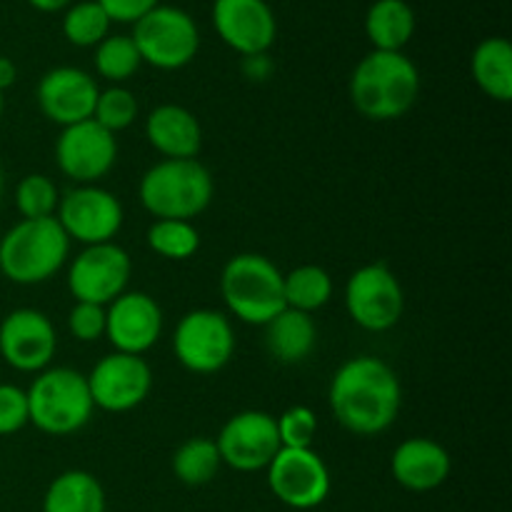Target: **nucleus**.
Instances as JSON below:
<instances>
[{"mask_svg": "<svg viewBox=\"0 0 512 512\" xmlns=\"http://www.w3.org/2000/svg\"><path fill=\"white\" fill-rule=\"evenodd\" d=\"M330 410L348 433L375 438L398 420L403 388L385 360L358 355L338 368L330 380Z\"/></svg>", "mask_w": 512, "mask_h": 512, "instance_id": "1", "label": "nucleus"}, {"mask_svg": "<svg viewBox=\"0 0 512 512\" xmlns=\"http://www.w3.org/2000/svg\"><path fill=\"white\" fill-rule=\"evenodd\" d=\"M420 73L405 53L373 50L350 75V100L363 118L375 123L398 120L415 105Z\"/></svg>", "mask_w": 512, "mask_h": 512, "instance_id": "2", "label": "nucleus"}, {"mask_svg": "<svg viewBox=\"0 0 512 512\" xmlns=\"http://www.w3.org/2000/svg\"><path fill=\"white\" fill-rule=\"evenodd\" d=\"M213 175L193 160H160L140 178V203L155 220L198 218L213 203Z\"/></svg>", "mask_w": 512, "mask_h": 512, "instance_id": "3", "label": "nucleus"}, {"mask_svg": "<svg viewBox=\"0 0 512 512\" xmlns=\"http://www.w3.org/2000/svg\"><path fill=\"white\" fill-rule=\"evenodd\" d=\"M70 255V238L55 218L20 220L0 238V273L18 285L53 278Z\"/></svg>", "mask_w": 512, "mask_h": 512, "instance_id": "4", "label": "nucleus"}, {"mask_svg": "<svg viewBox=\"0 0 512 512\" xmlns=\"http://www.w3.org/2000/svg\"><path fill=\"white\" fill-rule=\"evenodd\" d=\"M28 423L40 433L63 438L83 430L93 418V398L88 380L73 368H45L25 390Z\"/></svg>", "mask_w": 512, "mask_h": 512, "instance_id": "5", "label": "nucleus"}, {"mask_svg": "<svg viewBox=\"0 0 512 512\" xmlns=\"http://www.w3.org/2000/svg\"><path fill=\"white\" fill-rule=\"evenodd\" d=\"M220 293L230 313L248 325L263 328L285 310L283 273L260 253L230 258L220 273Z\"/></svg>", "mask_w": 512, "mask_h": 512, "instance_id": "6", "label": "nucleus"}, {"mask_svg": "<svg viewBox=\"0 0 512 512\" xmlns=\"http://www.w3.org/2000/svg\"><path fill=\"white\" fill-rule=\"evenodd\" d=\"M133 43L140 60L158 70H180L198 55L200 30L188 10L158 5L133 25Z\"/></svg>", "mask_w": 512, "mask_h": 512, "instance_id": "7", "label": "nucleus"}, {"mask_svg": "<svg viewBox=\"0 0 512 512\" xmlns=\"http://www.w3.org/2000/svg\"><path fill=\"white\" fill-rule=\"evenodd\" d=\"M173 350L178 363L190 373H220L233 360L235 330L218 310H190L175 325Z\"/></svg>", "mask_w": 512, "mask_h": 512, "instance_id": "8", "label": "nucleus"}, {"mask_svg": "<svg viewBox=\"0 0 512 512\" xmlns=\"http://www.w3.org/2000/svg\"><path fill=\"white\" fill-rule=\"evenodd\" d=\"M345 310L368 333H385L403 318L405 293L398 275L385 263H368L345 283Z\"/></svg>", "mask_w": 512, "mask_h": 512, "instance_id": "9", "label": "nucleus"}, {"mask_svg": "<svg viewBox=\"0 0 512 512\" xmlns=\"http://www.w3.org/2000/svg\"><path fill=\"white\" fill-rule=\"evenodd\" d=\"M123 203L110 190L100 185H78L60 198L55 220L70 243L103 245L113 243L115 235L123 228Z\"/></svg>", "mask_w": 512, "mask_h": 512, "instance_id": "10", "label": "nucleus"}, {"mask_svg": "<svg viewBox=\"0 0 512 512\" xmlns=\"http://www.w3.org/2000/svg\"><path fill=\"white\" fill-rule=\"evenodd\" d=\"M275 498L293 510H313L330 495V470L313 448H280L268 465Z\"/></svg>", "mask_w": 512, "mask_h": 512, "instance_id": "11", "label": "nucleus"}, {"mask_svg": "<svg viewBox=\"0 0 512 512\" xmlns=\"http://www.w3.org/2000/svg\"><path fill=\"white\" fill-rule=\"evenodd\" d=\"M133 263L120 245H88L68 270V288L78 303L110 305L128 290Z\"/></svg>", "mask_w": 512, "mask_h": 512, "instance_id": "12", "label": "nucleus"}, {"mask_svg": "<svg viewBox=\"0 0 512 512\" xmlns=\"http://www.w3.org/2000/svg\"><path fill=\"white\" fill-rule=\"evenodd\" d=\"M118 143L93 118L68 125L55 140V163L60 173L78 185H95L113 170Z\"/></svg>", "mask_w": 512, "mask_h": 512, "instance_id": "13", "label": "nucleus"}, {"mask_svg": "<svg viewBox=\"0 0 512 512\" xmlns=\"http://www.w3.org/2000/svg\"><path fill=\"white\" fill-rule=\"evenodd\" d=\"M218 453L223 465L238 473H258L280 453V435L275 418L263 410H243L233 415L220 430Z\"/></svg>", "mask_w": 512, "mask_h": 512, "instance_id": "14", "label": "nucleus"}, {"mask_svg": "<svg viewBox=\"0 0 512 512\" xmlns=\"http://www.w3.org/2000/svg\"><path fill=\"white\" fill-rule=\"evenodd\" d=\"M85 380L95 408L105 413H128L150 395L153 370L143 355L110 353L95 363Z\"/></svg>", "mask_w": 512, "mask_h": 512, "instance_id": "15", "label": "nucleus"}, {"mask_svg": "<svg viewBox=\"0 0 512 512\" xmlns=\"http://www.w3.org/2000/svg\"><path fill=\"white\" fill-rule=\"evenodd\" d=\"M58 350V335L45 313L18 308L0 323V358L18 373H43Z\"/></svg>", "mask_w": 512, "mask_h": 512, "instance_id": "16", "label": "nucleus"}, {"mask_svg": "<svg viewBox=\"0 0 512 512\" xmlns=\"http://www.w3.org/2000/svg\"><path fill=\"white\" fill-rule=\"evenodd\" d=\"M163 310L140 290H125L105 305V338L115 353L145 355L163 335Z\"/></svg>", "mask_w": 512, "mask_h": 512, "instance_id": "17", "label": "nucleus"}, {"mask_svg": "<svg viewBox=\"0 0 512 512\" xmlns=\"http://www.w3.org/2000/svg\"><path fill=\"white\" fill-rule=\"evenodd\" d=\"M213 25L220 40L245 58L268 53L278 35L273 8L265 0H215Z\"/></svg>", "mask_w": 512, "mask_h": 512, "instance_id": "18", "label": "nucleus"}, {"mask_svg": "<svg viewBox=\"0 0 512 512\" xmlns=\"http://www.w3.org/2000/svg\"><path fill=\"white\" fill-rule=\"evenodd\" d=\"M98 93L93 75L73 65H58L40 78L38 108L50 123L68 128L93 118Z\"/></svg>", "mask_w": 512, "mask_h": 512, "instance_id": "19", "label": "nucleus"}, {"mask_svg": "<svg viewBox=\"0 0 512 512\" xmlns=\"http://www.w3.org/2000/svg\"><path fill=\"white\" fill-rule=\"evenodd\" d=\"M390 470L400 488L410 493L438 490L453 470V458L440 443L430 438H410L395 448Z\"/></svg>", "mask_w": 512, "mask_h": 512, "instance_id": "20", "label": "nucleus"}, {"mask_svg": "<svg viewBox=\"0 0 512 512\" xmlns=\"http://www.w3.org/2000/svg\"><path fill=\"white\" fill-rule=\"evenodd\" d=\"M145 138L165 160H193L203 148V128L183 105L165 103L145 118Z\"/></svg>", "mask_w": 512, "mask_h": 512, "instance_id": "21", "label": "nucleus"}, {"mask_svg": "<svg viewBox=\"0 0 512 512\" xmlns=\"http://www.w3.org/2000/svg\"><path fill=\"white\" fill-rule=\"evenodd\" d=\"M265 328V348L278 363L298 365L313 353L318 328H315L313 315L300 313V310L285 308L270 320Z\"/></svg>", "mask_w": 512, "mask_h": 512, "instance_id": "22", "label": "nucleus"}, {"mask_svg": "<svg viewBox=\"0 0 512 512\" xmlns=\"http://www.w3.org/2000/svg\"><path fill=\"white\" fill-rule=\"evenodd\" d=\"M43 512H105V490L88 470H65L43 495Z\"/></svg>", "mask_w": 512, "mask_h": 512, "instance_id": "23", "label": "nucleus"}, {"mask_svg": "<svg viewBox=\"0 0 512 512\" xmlns=\"http://www.w3.org/2000/svg\"><path fill=\"white\" fill-rule=\"evenodd\" d=\"M365 35L375 50L403 53L415 35V13L405 0H375L365 15Z\"/></svg>", "mask_w": 512, "mask_h": 512, "instance_id": "24", "label": "nucleus"}, {"mask_svg": "<svg viewBox=\"0 0 512 512\" xmlns=\"http://www.w3.org/2000/svg\"><path fill=\"white\" fill-rule=\"evenodd\" d=\"M470 70L488 98L498 103H510L512 100V48L505 38H485L478 48L473 50Z\"/></svg>", "mask_w": 512, "mask_h": 512, "instance_id": "25", "label": "nucleus"}, {"mask_svg": "<svg viewBox=\"0 0 512 512\" xmlns=\"http://www.w3.org/2000/svg\"><path fill=\"white\" fill-rule=\"evenodd\" d=\"M283 293L285 308L313 315L333 298V278L320 265H298L288 275H283Z\"/></svg>", "mask_w": 512, "mask_h": 512, "instance_id": "26", "label": "nucleus"}, {"mask_svg": "<svg viewBox=\"0 0 512 512\" xmlns=\"http://www.w3.org/2000/svg\"><path fill=\"white\" fill-rule=\"evenodd\" d=\"M220 460L218 445L210 438H190L175 450L173 455V473L188 488H200L215 480L218 475Z\"/></svg>", "mask_w": 512, "mask_h": 512, "instance_id": "27", "label": "nucleus"}, {"mask_svg": "<svg viewBox=\"0 0 512 512\" xmlns=\"http://www.w3.org/2000/svg\"><path fill=\"white\" fill-rule=\"evenodd\" d=\"M110 18L100 8L98 0H80L70 3L63 15V35L68 43L78 48H95L100 40L108 38Z\"/></svg>", "mask_w": 512, "mask_h": 512, "instance_id": "28", "label": "nucleus"}, {"mask_svg": "<svg viewBox=\"0 0 512 512\" xmlns=\"http://www.w3.org/2000/svg\"><path fill=\"white\" fill-rule=\"evenodd\" d=\"M140 65H143V60H140V53L130 35H108L95 45V70H98L100 78L110 80L113 85L133 78Z\"/></svg>", "mask_w": 512, "mask_h": 512, "instance_id": "29", "label": "nucleus"}, {"mask_svg": "<svg viewBox=\"0 0 512 512\" xmlns=\"http://www.w3.org/2000/svg\"><path fill=\"white\" fill-rule=\"evenodd\" d=\"M148 245L165 260H188L198 253L200 233L190 220H155L148 228Z\"/></svg>", "mask_w": 512, "mask_h": 512, "instance_id": "30", "label": "nucleus"}, {"mask_svg": "<svg viewBox=\"0 0 512 512\" xmlns=\"http://www.w3.org/2000/svg\"><path fill=\"white\" fill-rule=\"evenodd\" d=\"M58 203L60 193L48 175H25V178L15 185V208L23 215V220L55 218Z\"/></svg>", "mask_w": 512, "mask_h": 512, "instance_id": "31", "label": "nucleus"}, {"mask_svg": "<svg viewBox=\"0 0 512 512\" xmlns=\"http://www.w3.org/2000/svg\"><path fill=\"white\" fill-rule=\"evenodd\" d=\"M138 118V100L123 85H110V88L100 90L98 103H95L93 120L103 125L108 133H120V130L130 128Z\"/></svg>", "mask_w": 512, "mask_h": 512, "instance_id": "32", "label": "nucleus"}, {"mask_svg": "<svg viewBox=\"0 0 512 512\" xmlns=\"http://www.w3.org/2000/svg\"><path fill=\"white\" fill-rule=\"evenodd\" d=\"M275 425H278L283 448H313L315 433H318V418H315L308 405L288 408L280 418H275Z\"/></svg>", "mask_w": 512, "mask_h": 512, "instance_id": "33", "label": "nucleus"}, {"mask_svg": "<svg viewBox=\"0 0 512 512\" xmlns=\"http://www.w3.org/2000/svg\"><path fill=\"white\" fill-rule=\"evenodd\" d=\"M68 328L80 343H95V340L105 338V308L103 305L78 303L75 300L73 310L68 315Z\"/></svg>", "mask_w": 512, "mask_h": 512, "instance_id": "34", "label": "nucleus"}, {"mask_svg": "<svg viewBox=\"0 0 512 512\" xmlns=\"http://www.w3.org/2000/svg\"><path fill=\"white\" fill-rule=\"evenodd\" d=\"M28 425V395L23 388L0 383V435H13Z\"/></svg>", "mask_w": 512, "mask_h": 512, "instance_id": "35", "label": "nucleus"}, {"mask_svg": "<svg viewBox=\"0 0 512 512\" xmlns=\"http://www.w3.org/2000/svg\"><path fill=\"white\" fill-rule=\"evenodd\" d=\"M100 8L110 18V23H138L143 15L158 8L160 0H98Z\"/></svg>", "mask_w": 512, "mask_h": 512, "instance_id": "36", "label": "nucleus"}, {"mask_svg": "<svg viewBox=\"0 0 512 512\" xmlns=\"http://www.w3.org/2000/svg\"><path fill=\"white\" fill-rule=\"evenodd\" d=\"M15 78H18L15 63L10 58H5V55H0V93H5L15 83Z\"/></svg>", "mask_w": 512, "mask_h": 512, "instance_id": "37", "label": "nucleus"}, {"mask_svg": "<svg viewBox=\"0 0 512 512\" xmlns=\"http://www.w3.org/2000/svg\"><path fill=\"white\" fill-rule=\"evenodd\" d=\"M28 3L33 5L35 10H40V13H58V10L68 8L73 0H28Z\"/></svg>", "mask_w": 512, "mask_h": 512, "instance_id": "38", "label": "nucleus"}, {"mask_svg": "<svg viewBox=\"0 0 512 512\" xmlns=\"http://www.w3.org/2000/svg\"><path fill=\"white\" fill-rule=\"evenodd\" d=\"M3 195H5V173L3 168H0V200H3Z\"/></svg>", "mask_w": 512, "mask_h": 512, "instance_id": "39", "label": "nucleus"}, {"mask_svg": "<svg viewBox=\"0 0 512 512\" xmlns=\"http://www.w3.org/2000/svg\"><path fill=\"white\" fill-rule=\"evenodd\" d=\"M0 118H3V93H0Z\"/></svg>", "mask_w": 512, "mask_h": 512, "instance_id": "40", "label": "nucleus"}]
</instances>
